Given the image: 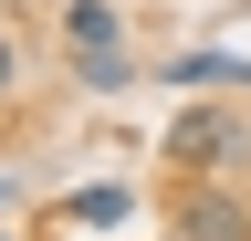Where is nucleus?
I'll return each instance as SVG.
<instances>
[{"mask_svg": "<svg viewBox=\"0 0 251 241\" xmlns=\"http://www.w3.org/2000/svg\"><path fill=\"white\" fill-rule=\"evenodd\" d=\"M157 147H168V168H178V178H230V168L251 158V136H241V115H230V105H178V126L157 136Z\"/></svg>", "mask_w": 251, "mask_h": 241, "instance_id": "obj_1", "label": "nucleus"}, {"mask_svg": "<svg viewBox=\"0 0 251 241\" xmlns=\"http://www.w3.org/2000/svg\"><path fill=\"white\" fill-rule=\"evenodd\" d=\"M63 42H74V74L94 84V95H115L126 74V21H115V0H74V11H63Z\"/></svg>", "mask_w": 251, "mask_h": 241, "instance_id": "obj_2", "label": "nucleus"}, {"mask_svg": "<svg viewBox=\"0 0 251 241\" xmlns=\"http://www.w3.org/2000/svg\"><path fill=\"white\" fill-rule=\"evenodd\" d=\"M178 231H188V241H251V189L188 178V189H178Z\"/></svg>", "mask_w": 251, "mask_h": 241, "instance_id": "obj_3", "label": "nucleus"}, {"mask_svg": "<svg viewBox=\"0 0 251 241\" xmlns=\"http://www.w3.org/2000/svg\"><path fill=\"white\" fill-rule=\"evenodd\" d=\"M157 74H168L178 95H220V84H251V63H241V53H168Z\"/></svg>", "mask_w": 251, "mask_h": 241, "instance_id": "obj_4", "label": "nucleus"}, {"mask_svg": "<svg viewBox=\"0 0 251 241\" xmlns=\"http://www.w3.org/2000/svg\"><path fill=\"white\" fill-rule=\"evenodd\" d=\"M126 210H136V189H126V178H94V189L63 199V220H74V231H115Z\"/></svg>", "mask_w": 251, "mask_h": 241, "instance_id": "obj_5", "label": "nucleus"}, {"mask_svg": "<svg viewBox=\"0 0 251 241\" xmlns=\"http://www.w3.org/2000/svg\"><path fill=\"white\" fill-rule=\"evenodd\" d=\"M11 84H21V53H11V42H0V105H11Z\"/></svg>", "mask_w": 251, "mask_h": 241, "instance_id": "obj_6", "label": "nucleus"}]
</instances>
